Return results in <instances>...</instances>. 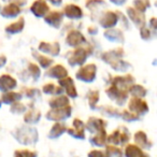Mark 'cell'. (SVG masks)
Returning <instances> with one entry per match:
<instances>
[{"mask_svg": "<svg viewBox=\"0 0 157 157\" xmlns=\"http://www.w3.org/2000/svg\"><path fill=\"white\" fill-rule=\"evenodd\" d=\"M93 53V48L88 46H78L74 50L70 51L67 55V60L69 66H83L86 63V59L88 56H90Z\"/></svg>", "mask_w": 157, "mask_h": 157, "instance_id": "6da1fadb", "label": "cell"}, {"mask_svg": "<svg viewBox=\"0 0 157 157\" xmlns=\"http://www.w3.org/2000/svg\"><path fill=\"white\" fill-rule=\"evenodd\" d=\"M13 136L20 143L28 145V144H35L38 141V130L30 126H21L13 131Z\"/></svg>", "mask_w": 157, "mask_h": 157, "instance_id": "7a4b0ae2", "label": "cell"}, {"mask_svg": "<svg viewBox=\"0 0 157 157\" xmlns=\"http://www.w3.org/2000/svg\"><path fill=\"white\" fill-rule=\"evenodd\" d=\"M97 66L95 63H86L78 68L75 73V78L84 83H92L96 80Z\"/></svg>", "mask_w": 157, "mask_h": 157, "instance_id": "3957f363", "label": "cell"}, {"mask_svg": "<svg viewBox=\"0 0 157 157\" xmlns=\"http://www.w3.org/2000/svg\"><path fill=\"white\" fill-rule=\"evenodd\" d=\"M135 83V78L131 74H126V75H115L111 78L110 86L116 88L122 92H127L132 84Z\"/></svg>", "mask_w": 157, "mask_h": 157, "instance_id": "277c9868", "label": "cell"}, {"mask_svg": "<svg viewBox=\"0 0 157 157\" xmlns=\"http://www.w3.org/2000/svg\"><path fill=\"white\" fill-rule=\"evenodd\" d=\"M130 139V133L126 127H120L114 130L110 136L107 137V142L111 143L112 145H118V144H126Z\"/></svg>", "mask_w": 157, "mask_h": 157, "instance_id": "5b68a950", "label": "cell"}, {"mask_svg": "<svg viewBox=\"0 0 157 157\" xmlns=\"http://www.w3.org/2000/svg\"><path fill=\"white\" fill-rule=\"evenodd\" d=\"M72 114V107L71 105H67L63 108H58V109H51L48 113L45 114V117L48 121L52 122H61V121H66L69 118Z\"/></svg>", "mask_w": 157, "mask_h": 157, "instance_id": "8992f818", "label": "cell"}, {"mask_svg": "<svg viewBox=\"0 0 157 157\" xmlns=\"http://www.w3.org/2000/svg\"><path fill=\"white\" fill-rule=\"evenodd\" d=\"M128 111L132 112L138 116L144 115L148 112V105L143 98L132 97L128 102Z\"/></svg>", "mask_w": 157, "mask_h": 157, "instance_id": "52a82bcc", "label": "cell"}, {"mask_svg": "<svg viewBox=\"0 0 157 157\" xmlns=\"http://www.w3.org/2000/svg\"><path fill=\"white\" fill-rule=\"evenodd\" d=\"M87 43L86 38L80 30L72 29L66 36V44L71 48H78V46H83L84 44Z\"/></svg>", "mask_w": 157, "mask_h": 157, "instance_id": "ba28073f", "label": "cell"}, {"mask_svg": "<svg viewBox=\"0 0 157 157\" xmlns=\"http://www.w3.org/2000/svg\"><path fill=\"white\" fill-rule=\"evenodd\" d=\"M118 22L120 21H118V15L116 11H107L101 14L99 18V25L105 29L115 28Z\"/></svg>", "mask_w": 157, "mask_h": 157, "instance_id": "9c48e42d", "label": "cell"}, {"mask_svg": "<svg viewBox=\"0 0 157 157\" xmlns=\"http://www.w3.org/2000/svg\"><path fill=\"white\" fill-rule=\"evenodd\" d=\"M58 85L63 88V90L66 93V96L68 98H76L78 97V90H76L75 84H74L73 78L71 76H66L58 81Z\"/></svg>", "mask_w": 157, "mask_h": 157, "instance_id": "30bf717a", "label": "cell"}, {"mask_svg": "<svg viewBox=\"0 0 157 157\" xmlns=\"http://www.w3.org/2000/svg\"><path fill=\"white\" fill-rule=\"evenodd\" d=\"M127 18L133 23L138 28H142V27L146 26V18L145 14L140 13L139 11L135 9L133 7H128L126 9Z\"/></svg>", "mask_w": 157, "mask_h": 157, "instance_id": "8fae6325", "label": "cell"}, {"mask_svg": "<svg viewBox=\"0 0 157 157\" xmlns=\"http://www.w3.org/2000/svg\"><path fill=\"white\" fill-rule=\"evenodd\" d=\"M67 132L75 139H85V124L83 121L74 118L71 128H67Z\"/></svg>", "mask_w": 157, "mask_h": 157, "instance_id": "7c38bea8", "label": "cell"}, {"mask_svg": "<svg viewBox=\"0 0 157 157\" xmlns=\"http://www.w3.org/2000/svg\"><path fill=\"white\" fill-rule=\"evenodd\" d=\"M30 12L38 18L44 17L50 12V6L45 0H35L30 6Z\"/></svg>", "mask_w": 157, "mask_h": 157, "instance_id": "4fadbf2b", "label": "cell"}, {"mask_svg": "<svg viewBox=\"0 0 157 157\" xmlns=\"http://www.w3.org/2000/svg\"><path fill=\"white\" fill-rule=\"evenodd\" d=\"M38 50L43 53V54H48L53 57H56L60 54V44L57 41L52 42V43L51 42L41 41L39 43V46H38Z\"/></svg>", "mask_w": 157, "mask_h": 157, "instance_id": "5bb4252c", "label": "cell"}, {"mask_svg": "<svg viewBox=\"0 0 157 157\" xmlns=\"http://www.w3.org/2000/svg\"><path fill=\"white\" fill-rule=\"evenodd\" d=\"M105 93H107L108 97L118 105H124L127 101V99H128V95H129L127 92L118 90H116V88L112 87V86H109V87L105 90Z\"/></svg>", "mask_w": 157, "mask_h": 157, "instance_id": "9a60e30c", "label": "cell"}, {"mask_svg": "<svg viewBox=\"0 0 157 157\" xmlns=\"http://www.w3.org/2000/svg\"><path fill=\"white\" fill-rule=\"evenodd\" d=\"M44 22L48 25V26L53 27V28H60L61 24L63 21V14L60 11H50L45 16H44Z\"/></svg>", "mask_w": 157, "mask_h": 157, "instance_id": "2e32d148", "label": "cell"}, {"mask_svg": "<svg viewBox=\"0 0 157 157\" xmlns=\"http://www.w3.org/2000/svg\"><path fill=\"white\" fill-rule=\"evenodd\" d=\"M125 55V52H124V48H116L114 50H110V51H107V52L102 53L101 55V59L102 61H105V63L108 65H111L113 63L114 61L118 60V59H123Z\"/></svg>", "mask_w": 157, "mask_h": 157, "instance_id": "e0dca14e", "label": "cell"}, {"mask_svg": "<svg viewBox=\"0 0 157 157\" xmlns=\"http://www.w3.org/2000/svg\"><path fill=\"white\" fill-rule=\"evenodd\" d=\"M63 14L69 20H80L84 16V12L81 9V7L73 5V3L66 5L63 9Z\"/></svg>", "mask_w": 157, "mask_h": 157, "instance_id": "ac0fdd59", "label": "cell"}, {"mask_svg": "<svg viewBox=\"0 0 157 157\" xmlns=\"http://www.w3.org/2000/svg\"><path fill=\"white\" fill-rule=\"evenodd\" d=\"M105 127H107V122L98 117H90L85 125V128L92 133H98L105 130Z\"/></svg>", "mask_w": 157, "mask_h": 157, "instance_id": "d6986e66", "label": "cell"}, {"mask_svg": "<svg viewBox=\"0 0 157 157\" xmlns=\"http://www.w3.org/2000/svg\"><path fill=\"white\" fill-rule=\"evenodd\" d=\"M17 87V81L10 74H1L0 75V92H11Z\"/></svg>", "mask_w": 157, "mask_h": 157, "instance_id": "ffe728a7", "label": "cell"}, {"mask_svg": "<svg viewBox=\"0 0 157 157\" xmlns=\"http://www.w3.org/2000/svg\"><path fill=\"white\" fill-rule=\"evenodd\" d=\"M22 13V8L9 2L0 9V15L5 18H15Z\"/></svg>", "mask_w": 157, "mask_h": 157, "instance_id": "44dd1931", "label": "cell"}, {"mask_svg": "<svg viewBox=\"0 0 157 157\" xmlns=\"http://www.w3.org/2000/svg\"><path fill=\"white\" fill-rule=\"evenodd\" d=\"M46 76L51 78H56V80H61V78L68 76V70L63 67L60 63H57V65L51 66L45 72Z\"/></svg>", "mask_w": 157, "mask_h": 157, "instance_id": "7402d4cb", "label": "cell"}, {"mask_svg": "<svg viewBox=\"0 0 157 157\" xmlns=\"http://www.w3.org/2000/svg\"><path fill=\"white\" fill-rule=\"evenodd\" d=\"M103 37L110 42H114V43H124L125 41V36L123 30L118 28H111V29H105Z\"/></svg>", "mask_w": 157, "mask_h": 157, "instance_id": "603a6c76", "label": "cell"}, {"mask_svg": "<svg viewBox=\"0 0 157 157\" xmlns=\"http://www.w3.org/2000/svg\"><path fill=\"white\" fill-rule=\"evenodd\" d=\"M133 139H135L136 145L139 146L142 150H148V148L152 147V142L148 140L147 136L144 131H137L133 136Z\"/></svg>", "mask_w": 157, "mask_h": 157, "instance_id": "cb8c5ba5", "label": "cell"}, {"mask_svg": "<svg viewBox=\"0 0 157 157\" xmlns=\"http://www.w3.org/2000/svg\"><path fill=\"white\" fill-rule=\"evenodd\" d=\"M23 95L21 93H16V92H6L2 93L1 96H0V102L5 103V105H11L12 103L16 102V101H20L22 99Z\"/></svg>", "mask_w": 157, "mask_h": 157, "instance_id": "d4e9b609", "label": "cell"}, {"mask_svg": "<svg viewBox=\"0 0 157 157\" xmlns=\"http://www.w3.org/2000/svg\"><path fill=\"white\" fill-rule=\"evenodd\" d=\"M25 27V18L21 16L16 22L11 23L5 28V31L9 35H17V33H22L23 29Z\"/></svg>", "mask_w": 157, "mask_h": 157, "instance_id": "484cf974", "label": "cell"}, {"mask_svg": "<svg viewBox=\"0 0 157 157\" xmlns=\"http://www.w3.org/2000/svg\"><path fill=\"white\" fill-rule=\"evenodd\" d=\"M48 105L51 107V109H58V108L67 107V105H70V99L66 95L55 96L50 99Z\"/></svg>", "mask_w": 157, "mask_h": 157, "instance_id": "4316f807", "label": "cell"}, {"mask_svg": "<svg viewBox=\"0 0 157 157\" xmlns=\"http://www.w3.org/2000/svg\"><path fill=\"white\" fill-rule=\"evenodd\" d=\"M40 118H41V112L39 110L31 108L28 110V111L25 112V115H24V122L28 125H33V124H37L39 123Z\"/></svg>", "mask_w": 157, "mask_h": 157, "instance_id": "83f0119b", "label": "cell"}, {"mask_svg": "<svg viewBox=\"0 0 157 157\" xmlns=\"http://www.w3.org/2000/svg\"><path fill=\"white\" fill-rule=\"evenodd\" d=\"M33 56L36 60L39 63L40 67L43 69H48L51 66H53L54 63V59L51 58L48 56H45L44 54H40L39 52H37L36 50H33Z\"/></svg>", "mask_w": 157, "mask_h": 157, "instance_id": "f1b7e54d", "label": "cell"}, {"mask_svg": "<svg viewBox=\"0 0 157 157\" xmlns=\"http://www.w3.org/2000/svg\"><path fill=\"white\" fill-rule=\"evenodd\" d=\"M125 155L126 157H148V155L136 144H128L125 148Z\"/></svg>", "mask_w": 157, "mask_h": 157, "instance_id": "f546056e", "label": "cell"}, {"mask_svg": "<svg viewBox=\"0 0 157 157\" xmlns=\"http://www.w3.org/2000/svg\"><path fill=\"white\" fill-rule=\"evenodd\" d=\"M85 7L92 12V14L98 13L102 8L107 7V3H105V0H86Z\"/></svg>", "mask_w": 157, "mask_h": 157, "instance_id": "4dcf8cb0", "label": "cell"}, {"mask_svg": "<svg viewBox=\"0 0 157 157\" xmlns=\"http://www.w3.org/2000/svg\"><path fill=\"white\" fill-rule=\"evenodd\" d=\"M66 131H67V126L60 122H56L52 126L50 132H48V138H51V139H57L63 133H65Z\"/></svg>", "mask_w": 157, "mask_h": 157, "instance_id": "1f68e13d", "label": "cell"}, {"mask_svg": "<svg viewBox=\"0 0 157 157\" xmlns=\"http://www.w3.org/2000/svg\"><path fill=\"white\" fill-rule=\"evenodd\" d=\"M128 94H130L132 97H137V98H143L147 94V90L141 84H136L133 83L132 85L129 87Z\"/></svg>", "mask_w": 157, "mask_h": 157, "instance_id": "d6a6232c", "label": "cell"}, {"mask_svg": "<svg viewBox=\"0 0 157 157\" xmlns=\"http://www.w3.org/2000/svg\"><path fill=\"white\" fill-rule=\"evenodd\" d=\"M42 92L46 95H52V96H59L63 94V88L59 85H56L54 83H46L42 87Z\"/></svg>", "mask_w": 157, "mask_h": 157, "instance_id": "836d02e7", "label": "cell"}, {"mask_svg": "<svg viewBox=\"0 0 157 157\" xmlns=\"http://www.w3.org/2000/svg\"><path fill=\"white\" fill-rule=\"evenodd\" d=\"M24 73L27 74V76H30L33 81L39 80L40 75H41V70H40L39 66L35 63H29L27 66L26 71H24Z\"/></svg>", "mask_w": 157, "mask_h": 157, "instance_id": "e575fe53", "label": "cell"}, {"mask_svg": "<svg viewBox=\"0 0 157 157\" xmlns=\"http://www.w3.org/2000/svg\"><path fill=\"white\" fill-rule=\"evenodd\" d=\"M107 131H100L98 133H95L94 137L90 139V142H92V144H94L96 146H105V143H107Z\"/></svg>", "mask_w": 157, "mask_h": 157, "instance_id": "d590c367", "label": "cell"}, {"mask_svg": "<svg viewBox=\"0 0 157 157\" xmlns=\"http://www.w3.org/2000/svg\"><path fill=\"white\" fill-rule=\"evenodd\" d=\"M87 99H88V105H90V109H97V103H98L99 99H100V94L99 90H93L87 93Z\"/></svg>", "mask_w": 157, "mask_h": 157, "instance_id": "8d00e7d4", "label": "cell"}, {"mask_svg": "<svg viewBox=\"0 0 157 157\" xmlns=\"http://www.w3.org/2000/svg\"><path fill=\"white\" fill-rule=\"evenodd\" d=\"M132 7L140 13L145 14L146 10L151 8V1L150 0H133Z\"/></svg>", "mask_w": 157, "mask_h": 157, "instance_id": "74e56055", "label": "cell"}, {"mask_svg": "<svg viewBox=\"0 0 157 157\" xmlns=\"http://www.w3.org/2000/svg\"><path fill=\"white\" fill-rule=\"evenodd\" d=\"M99 110H100V112L102 114H105V115H107V116H110V117H120L121 116L120 110L115 109V108H113V107H110V105H107V107L102 105V107L99 108Z\"/></svg>", "mask_w": 157, "mask_h": 157, "instance_id": "f35d334b", "label": "cell"}, {"mask_svg": "<svg viewBox=\"0 0 157 157\" xmlns=\"http://www.w3.org/2000/svg\"><path fill=\"white\" fill-rule=\"evenodd\" d=\"M105 156L107 157H123V152L121 148L115 145H108L105 147Z\"/></svg>", "mask_w": 157, "mask_h": 157, "instance_id": "ab89813d", "label": "cell"}, {"mask_svg": "<svg viewBox=\"0 0 157 157\" xmlns=\"http://www.w3.org/2000/svg\"><path fill=\"white\" fill-rule=\"evenodd\" d=\"M22 94L29 99H36L40 97V90L35 87H24L22 90Z\"/></svg>", "mask_w": 157, "mask_h": 157, "instance_id": "60d3db41", "label": "cell"}, {"mask_svg": "<svg viewBox=\"0 0 157 157\" xmlns=\"http://www.w3.org/2000/svg\"><path fill=\"white\" fill-rule=\"evenodd\" d=\"M27 111V107L23 102L16 101V102L12 103L10 107V112L13 114H22Z\"/></svg>", "mask_w": 157, "mask_h": 157, "instance_id": "b9f144b4", "label": "cell"}, {"mask_svg": "<svg viewBox=\"0 0 157 157\" xmlns=\"http://www.w3.org/2000/svg\"><path fill=\"white\" fill-rule=\"evenodd\" d=\"M155 35H156V33L151 30L148 27L144 26V27H142V28H140V37H141L143 40H145V41L152 40L153 38L155 37Z\"/></svg>", "mask_w": 157, "mask_h": 157, "instance_id": "7bdbcfd3", "label": "cell"}, {"mask_svg": "<svg viewBox=\"0 0 157 157\" xmlns=\"http://www.w3.org/2000/svg\"><path fill=\"white\" fill-rule=\"evenodd\" d=\"M121 117L126 122H135V121L139 120L140 116L136 115L135 113L128 111V110H123V112H121Z\"/></svg>", "mask_w": 157, "mask_h": 157, "instance_id": "ee69618b", "label": "cell"}, {"mask_svg": "<svg viewBox=\"0 0 157 157\" xmlns=\"http://www.w3.org/2000/svg\"><path fill=\"white\" fill-rule=\"evenodd\" d=\"M14 157H37V153L29 150H17L14 153Z\"/></svg>", "mask_w": 157, "mask_h": 157, "instance_id": "f6af8a7d", "label": "cell"}, {"mask_svg": "<svg viewBox=\"0 0 157 157\" xmlns=\"http://www.w3.org/2000/svg\"><path fill=\"white\" fill-rule=\"evenodd\" d=\"M116 13H117V15H118V21H121V22H122V24H124V25H123V26H124V28L125 29H129V22H128V18H127V16H125L121 11H116Z\"/></svg>", "mask_w": 157, "mask_h": 157, "instance_id": "bcb514c9", "label": "cell"}, {"mask_svg": "<svg viewBox=\"0 0 157 157\" xmlns=\"http://www.w3.org/2000/svg\"><path fill=\"white\" fill-rule=\"evenodd\" d=\"M88 157H107L105 153L99 150H93L88 153Z\"/></svg>", "mask_w": 157, "mask_h": 157, "instance_id": "7dc6e473", "label": "cell"}, {"mask_svg": "<svg viewBox=\"0 0 157 157\" xmlns=\"http://www.w3.org/2000/svg\"><path fill=\"white\" fill-rule=\"evenodd\" d=\"M148 28L154 31V33H156V29H157V18L156 17L150 18V21H148Z\"/></svg>", "mask_w": 157, "mask_h": 157, "instance_id": "c3c4849f", "label": "cell"}, {"mask_svg": "<svg viewBox=\"0 0 157 157\" xmlns=\"http://www.w3.org/2000/svg\"><path fill=\"white\" fill-rule=\"evenodd\" d=\"M9 2L11 3H14V5L18 6V7H24V6H26L27 3V0H9Z\"/></svg>", "mask_w": 157, "mask_h": 157, "instance_id": "681fc988", "label": "cell"}, {"mask_svg": "<svg viewBox=\"0 0 157 157\" xmlns=\"http://www.w3.org/2000/svg\"><path fill=\"white\" fill-rule=\"evenodd\" d=\"M87 33H90V35H97L98 33V28H97L96 26H90L87 28Z\"/></svg>", "mask_w": 157, "mask_h": 157, "instance_id": "f907efd6", "label": "cell"}, {"mask_svg": "<svg viewBox=\"0 0 157 157\" xmlns=\"http://www.w3.org/2000/svg\"><path fill=\"white\" fill-rule=\"evenodd\" d=\"M46 2H50L51 5L55 6V7H59L63 3V0H45Z\"/></svg>", "mask_w": 157, "mask_h": 157, "instance_id": "816d5d0a", "label": "cell"}, {"mask_svg": "<svg viewBox=\"0 0 157 157\" xmlns=\"http://www.w3.org/2000/svg\"><path fill=\"white\" fill-rule=\"evenodd\" d=\"M7 61H8V59H7V57H6V55H0V68L5 67Z\"/></svg>", "mask_w": 157, "mask_h": 157, "instance_id": "f5cc1de1", "label": "cell"}, {"mask_svg": "<svg viewBox=\"0 0 157 157\" xmlns=\"http://www.w3.org/2000/svg\"><path fill=\"white\" fill-rule=\"evenodd\" d=\"M127 0H110V2H112L115 6H123L126 3Z\"/></svg>", "mask_w": 157, "mask_h": 157, "instance_id": "db71d44e", "label": "cell"}, {"mask_svg": "<svg viewBox=\"0 0 157 157\" xmlns=\"http://www.w3.org/2000/svg\"><path fill=\"white\" fill-rule=\"evenodd\" d=\"M2 1H6V0H2ZM0 9H1V5H0Z\"/></svg>", "mask_w": 157, "mask_h": 157, "instance_id": "11a10c76", "label": "cell"}]
</instances>
